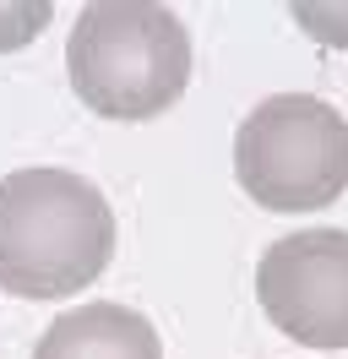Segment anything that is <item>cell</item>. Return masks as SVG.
<instances>
[{"mask_svg": "<svg viewBox=\"0 0 348 359\" xmlns=\"http://www.w3.org/2000/svg\"><path fill=\"white\" fill-rule=\"evenodd\" d=\"M294 22L321 39V44H343L348 49V6H294Z\"/></svg>", "mask_w": 348, "mask_h": 359, "instance_id": "cell-7", "label": "cell"}, {"mask_svg": "<svg viewBox=\"0 0 348 359\" xmlns=\"http://www.w3.org/2000/svg\"><path fill=\"white\" fill-rule=\"evenodd\" d=\"M49 17H55L49 0H22V6H6V0H0V55L33 44L44 27H49Z\"/></svg>", "mask_w": 348, "mask_h": 359, "instance_id": "cell-6", "label": "cell"}, {"mask_svg": "<svg viewBox=\"0 0 348 359\" xmlns=\"http://www.w3.org/2000/svg\"><path fill=\"white\" fill-rule=\"evenodd\" d=\"M256 299L304 348H348V229H300L261 250Z\"/></svg>", "mask_w": 348, "mask_h": 359, "instance_id": "cell-4", "label": "cell"}, {"mask_svg": "<svg viewBox=\"0 0 348 359\" xmlns=\"http://www.w3.org/2000/svg\"><path fill=\"white\" fill-rule=\"evenodd\" d=\"M71 88L104 120H152L191 82V33L169 6L98 0L65 39Z\"/></svg>", "mask_w": 348, "mask_h": 359, "instance_id": "cell-2", "label": "cell"}, {"mask_svg": "<svg viewBox=\"0 0 348 359\" xmlns=\"http://www.w3.org/2000/svg\"><path fill=\"white\" fill-rule=\"evenodd\" d=\"M33 359H163L158 327L130 305H82L44 327Z\"/></svg>", "mask_w": 348, "mask_h": 359, "instance_id": "cell-5", "label": "cell"}, {"mask_svg": "<svg viewBox=\"0 0 348 359\" xmlns=\"http://www.w3.org/2000/svg\"><path fill=\"white\" fill-rule=\"evenodd\" d=\"M114 262V212L71 169H17L0 180V289L65 299Z\"/></svg>", "mask_w": 348, "mask_h": 359, "instance_id": "cell-1", "label": "cell"}, {"mask_svg": "<svg viewBox=\"0 0 348 359\" xmlns=\"http://www.w3.org/2000/svg\"><path fill=\"white\" fill-rule=\"evenodd\" d=\"M234 180L267 212H316L348 191V120L326 98L278 93L239 120Z\"/></svg>", "mask_w": 348, "mask_h": 359, "instance_id": "cell-3", "label": "cell"}]
</instances>
